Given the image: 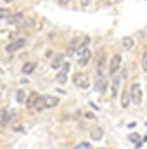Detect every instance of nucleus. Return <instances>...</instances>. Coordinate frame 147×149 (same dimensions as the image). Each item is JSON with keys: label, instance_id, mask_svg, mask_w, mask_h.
Segmentation results:
<instances>
[{"label": "nucleus", "instance_id": "nucleus-5", "mask_svg": "<svg viewBox=\"0 0 147 149\" xmlns=\"http://www.w3.org/2000/svg\"><path fill=\"white\" fill-rule=\"evenodd\" d=\"M42 101H43V108H55L59 104V99L54 95H43Z\"/></svg>", "mask_w": 147, "mask_h": 149}, {"label": "nucleus", "instance_id": "nucleus-1", "mask_svg": "<svg viewBox=\"0 0 147 149\" xmlns=\"http://www.w3.org/2000/svg\"><path fill=\"white\" fill-rule=\"evenodd\" d=\"M78 54H80V61H78V64H80V66H87L88 61H90V57H92L90 49H88V47H80V49H78Z\"/></svg>", "mask_w": 147, "mask_h": 149}, {"label": "nucleus", "instance_id": "nucleus-19", "mask_svg": "<svg viewBox=\"0 0 147 149\" xmlns=\"http://www.w3.org/2000/svg\"><path fill=\"white\" fill-rule=\"evenodd\" d=\"M55 80H57V83H61V85H62V83H66V81H68V73L61 71V73L55 76Z\"/></svg>", "mask_w": 147, "mask_h": 149}, {"label": "nucleus", "instance_id": "nucleus-10", "mask_svg": "<svg viewBox=\"0 0 147 149\" xmlns=\"http://www.w3.org/2000/svg\"><path fill=\"white\" fill-rule=\"evenodd\" d=\"M37 99H38V94L37 92H31L30 97H26V106H28V108H33L35 102H37Z\"/></svg>", "mask_w": 147, "mask_h": 149}, {"label": "nucleus", "instance_id": "nucleus-18", "mask_svg": "<svg viewBox=\"0 0 147 149\" xmlns=\"http://www.w3.org/2000/svg\"><path fill=\"white\" fill-rule=\"evenodd\" d=\"M90 135H92L94 141H101V139H102V128H94Z\"/></svg>", "mask_w": 147, "mask_h": 149}, {"label": "nucleus", "instance_id": "nucleus-27", "mask_svg": "<svg viewBox=\"0 0 147 149\" xmlns=\"http://www.w3.org/2000/svg\"><path fill=\"white\" fill-rule=\"evenodd\" d=\"M57 2H59L61 5H68V3H69V0H57Z\"/></svg>", "mask_w": 147, "mask_h": 149}, {"label": "nucleus", "instance_id": "nucleus-17", "mask_svg": "<svg viewBox=\"0 0 147 149\" xmlns=\"http://www.w3.org/2000/svg\"><path fill=\"white\" fill-rule=\"evenodd\" d=\"M9 120H12V118H10V113L7 111V109H3V111H2V121H0V123L5 127V125H9Z\"/></svg>", "mask_w": 147, "mask_h": 149}, {"label": "nucleus", "instance_id": "nucleus-24", "mask_svg": "<svg viewBox=\"0 0 147 149\" xmlns=\"http://www.w3.org/2000/svg\"><path fill=\"white\" fill-rule=\"evenodd\" d=\"M142 68L147 71V52H144V61H142Z\"/></svg>", "mask_w": 147, "mask_h": 149}, {"label": "nucleus", "instance_id": "nucleus-8", "mask_svg": "<svg viewBox=\"0 0 147 149\" xmlns=\"http://www.w3.org/2000/svg\"><path fill=\"white\" fill-rule=\"evenodd\" d=\"M62 63H64V56H62V54H57V56L52 59V64H50V66H52L54 70H57V68H59Z\"/></svg>", "mask_w": 147, "mask_h": 149}, {"label": "nucleus", "instance_id": "nucleus-14", "mask_svg": "<svg viewBox=\"0 0 147 149\" xmlns=\"http://www.w3.org/2000/svg\"><path fill=\"white\" fill-rule=\"evenodd\" d=\"M128 104H130V94L126 90H123V94H121V106L128 108Z\"/></svg>", "mask_w": 147, "mask_h": 149}, {"label": "nucleus", "instance_id": "nucleus-20", "mask_svg": "<svg viewBox=\"0 0 147 149\" xmlns=\"http://www.w3.org/2000/svg\"><path fill=\"white\" fill-rule=\"evenodd\" d=\"M35 68H37V64H35V63H28V64H24V66H23V73H31Z\"/></svg>", "mask_w": 147, "mask_h": 149}, {"label": "nucleus", "instance_id": "nucleus-12", "mask_svg": "<svg viewBox=\"0 0 147 149\" xmlns=\"http://www.w3.org/2000/svg\"><path fill=\"white\" fill-rule=\"evenodd\" d=\"M95 87H97V90H101V92H106V80H104V76H102V74L99 76V80H97Z\"/></svg>", "mask_w": 147, "mask_h": 149}, {"label": "nucleus", "instance_id": "nucleus-13", "mask_svg": "<svg viewBox=\"0 0 147 149\" xmlns=\"http://www.w3.org/2000/svg\"><path fill=\"white\" fill-rule=\"evenodd\" d=\"M118 88H119V78H114V80H112V85H111V95H112V97H116Z\"/></svg>", "mask_w": 147, "mask_h": 149}, {"label": "nucleus", "instance_id": "nucleus-6", "mask_svg": "<svg viewBox=\"0 0 147 149\" xmlns=\"http://www.w3.org/2000/svg\"><path fill=\"white\" fill-rule=\"evenodd\" d=\"M23 47H24V40H14L12 43L7 45V52H16V50L23 49Z\"/></svg>", "mask_w": 147, "mask_h": 149}, {"label": "nucleus", "instance_id": "nucleus-25", "mask_svg": "<svg viewBox=\"0 0 147 149\" xmlns=\"http://www.w3.org/2000/svg\"><path fill=\"white\" fill-rule=\"evenodd\" d=\"M62 71H64V73L69 71V64H68V63H62Z\"/></svg>", "mask_w": 147, "mask_h": 149}, {"label": "nucleus", "instance_id": "nucleus-11", "mask_svg": "<svg viewBox=\"0 0 147 149\" xmlns=\"http://www.w3.org/2000/svg\"><path fill=\"white\" fill-rule=\"evenodd\" d=\"M104 66H106V56H104V52H101V56H99V64H97V70H99L101 74L104 73Z\"/></svg>", "mask_w": 147, "mask_h": 149}, {"label": "nucleus", "instance_id": "nucleus-22", "mask_svg": "<svg viewBox=\"0 0 147 149\" xmlns=\"http://www.w3.org/2000/svg\"><path fill=\"white\" fill-rule=\"evenodd\" d=\"M74 149H92V148H90V144H88V142H80Z\"/></svg>", "mask_w": 147, "mask_h": 149}, {"label": "nucleus", "instance_id": "nucleus-9", "mask_svg": "<svg viewBox=\"0 0 147 149\" xmlns=\"http://www.w3.org/2000/svg\"><path fill=\"white\" fill-rule=\"evenodd\" d=\"M133 45H135V42H133V38L132 37H125L123 38V49H125V50H132Z\"/></svg>", "mask_w": 147, "mask_h": 149}, {"label": "nucleus", "instance_id": "nucleus-7", "mask_svg": "<svg viewBox=\"0 0 147 149\" xmlns=\"http://www.w3.org/2000/svg\"><path fill=\"white\" fill-rule=\"evenodd\" d=\"M7 21H9L10 24H19V23L24 21V16H23L21 12H17V14H10V16L7 17Z\"/></svg>", "mask_w": 147, "mask_h": 149}, {"label": "nucleus", "instance_id": "nucleus-26", "mask_svg": "<svg viewBox=\"0 0 147 149\" xmlns=\"http://www.w3.org/2000/svg\"><path fill=\"white\" fill-rule=\"evenodd\" d=\"M80 3H81V7H87L90 3V0H80Z\"/></svg>", "mask_w": 147, "mask_h": 149}, {"label": "nucleus", "instance_id": "nucleus-21", "mask_svg": "<svg viewBox=\"0 0 147 149\" xmlns=\"http://www.w3.org/2000/svg\"><path fill=\"white\" fill-rule=\"evenodd\" d=\"M10 16V10L9 9H0V19H7Z\"/></svg>", "mask_w": 147, "mask_h": 149}, {"label": "nucleus", "instance_id": "nucleus-16", "mask_svg": "<svg viewBox=\"0 0 147 149\" xmlns=\"http://www.w3.org/2000/svg\"><path fill=\"white\" fill-rule=\"evenodd\" d=\"M26 97H28V94L24 92V90H17V94H16V101L17 102H26Z\"/></svg>", "mask_w": 147, "mask_h": 149}, {"label": "nucleus", "instance_id": "nucleus-4", "mask_svg": "<svg viewBox=\"0 0 147 149\" xmlns=\"http://www.w3.org/2000/svg\"><path fill=\"white\" fill-rule=\"evenodd\" d=\"M119 68H121V56L119 54H114L112 59H111V63H109V73L114 74Z\"/></svg>", "mask_w": 147, "mask_h": 149}, {"label": "nucleus", "instance_id": "nucleus-2", "mask_svg": "<svg viewBox=\"0 0 147 149\" xmlns=\"http://www.w3.org/2000/svg\"><path fill=\"white\" fill-rule=\"evenodd\" d=\"M132 101L139 106V104H142V88H140V85L139 83H133L132 85Z\"/></svg>", "mask_w": 147, "mask_h": 149}, {"label": "nucleus", "instance_id": "nucleus-15", "mask_svg": "<svg viewBox=\"0 0 147 149\" xmlns=\"http://www.w3.org/2000/svg\"><path fill=\"white\" fill-rule=\"evenodd\" d=\"M76 45H78V38H73L71 40V43H69V47H68V56H73L74 52H76Z\"/></svg>", "mask_w": 147, "mask_h": 149}, {"label": "nucleus", "instance_id": "nucleus-3", "mask_svg": "<svg viewBox=\"0 0 147 149\" xmlns=\"http://www.w3.org/2000/svg\"><path fill=\"white\" fill-rule=\"evenodd\" d=\"M74 83H76L78 87H81V88H88V87H90V80H88L87 74L76 73L74 74Z\"/></svg>", "mask_w": 147, "mask_h": 149}, {"label": "nucleus", "instance_id": "nucleus-28", "mask_svg": "<svg viewBox=\"0 0 147 149\" xmlns=\"http://www.w3.org/2000/svg\"><path fill=\"white\" fill-rule=\"evenodd\" d=\"M3 2H7V3H9V2H12V0H3Z\"/></svg>", "mask_w": 147, "mask_h": 149}, {"label": "nucleus", "instance_id": "nucleus-23", "mask_svg": "<svg viewBox=\"0 0 147 149\" xmlns=\"http://www.w3.org/2000/svg\"><path fill=\"white\" fill-rule=\"evenodd\" d=\"M35 108H37V109H43V101H42V97H38V99H37Z\"/></svg>", "mask_w": 147, "mask_h": 149}]
</instances>
